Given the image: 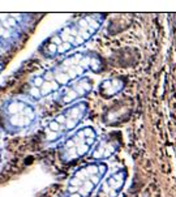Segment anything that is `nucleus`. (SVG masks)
<instances>
[{
    "label": "nucleus",
    "mask_w": 176,
    "mask_h": 197,
    "mask_svg": "<svg viewBox=\"0 0 176 197\" xmlns=\"http://www.w3.org/2000/svg\"><path fill=\"white\" fill-rule=\"evenodd\" d=\"M126 179V171L125 170H119L112 176L106 180V183L102 185L99 191L100 197H116L118 193L121 191L124 183Z\"/></svg>",
    "instance_id": "obj_1"
},
{
    "label": "nucleus",
    "mask_w": 176,
    "mask_h": 197,
    "mask_svg": "<svg viewBox=\"0 0 176 197\" xmlns=\"http://www.w3.org/2000/svg\"><path fill=\"white\" fill-rule=\"evenodd\" d=\"M118 140L113 141V140H108L104 141L97 147V149L93 152V158L94 159H100V158H108L116 152L118 149Z\"/></svg>",
    "instance_id": "obj_2"
},
{
    "label": "nucleus",
    "mask_w": 176,
    "mask_h": 197,
    "mask_svg": "<svg viewBox=\"0 0 176 197\" xmlns=\"http://www.w3.org/2000/svg\"><path fill=\"white\" fill-rule=\"evenodd\" d=\"M124 82L121 80H108V81H104L102 84V89L106 94L112 95L116 94L120 89H123Z\"/></svg>",
    "instance_id": "obj_3"
},
{
    "label": "nucleus",
    "mask_w": 176,
    "mask_h": 197,
    "mask_svg": "<svg viewBox=\"0 0 176 197\" xmlns=\"http://www.w3.org/2000/svg\"><path fill=\"white\" fill-rule=\"evenodd\" d=\"M71 80V77L68 76V73L65 72H59V73H55V81L58 82L59 85H64Z\"/></svg>",
    "instance_id": "obj_4"
},
{
    "label": "nucleus",
    "mask_w": 176,
    "mask_h": 197,
    "mask_svg": "<svg viewBox=\"0 0 176 197\" xmlns=\"http://www.w3.org/2000/svg\"><path fill=\"white\" fill-rule=\"evenodd\" d=\"M8 110H9V112H11V114L16 115L17 112H22V111H24L25 108H24V105H22V103L13 102V103H11V106H9Z\"/></svg>",
    "instance_id": "obj_5"
},
{
    "label": "nucleus",
    "mask_w": 176,
    "mask_h": 197,
    "mask_svg": "<svg viewBox=\"0 0 176 197\" xmlns=\"http://www.w3.org/2000/svg\"><path fill=\"white\" fill-rule=\"evenodd\" d=\"M89 149H90V146L87 144H80V145H77L76 146V150H77V155H84V154H86L87 152H89Z\"/></svg>",
    "instance_id": "obj_6"
},
{
    "label": "nucleus",
    "mask_w": 176,
    "mask_h": 197,
    "mask_svg": "<svg viewBox=\"0 0 176 197\" xmlns=\"http://www.w3.org/2000/svg\"><path fill=\"white\" fill-rule=\"evenodd\" d=\"M24 116H20V115H13L11 118V121L13 125H24Z\"/></svg>",
    "instance_id": "obj_7"
},
{
    "label": "nucleus",
    "mask_w": 176,
    "mask_h": 197,
    "mask_svg": "<svg viewBox=\"0 0 176 197\" xmlns=\"http://www.w3.org/2000/svg\"><path fill=\"white\" fill-rule=\"evenodd\" d=\"M52 92V86H51V82H45V85H43L42 87H41V94L42 95H47L48 93Z\"/></svg>",
    "instance_id": "obj_8"
},
{
    "label": "nucleus",
    "mask_w": 176,
    "mask_h": 197,
    "mask_svg": "<svg viewBox=\"0 0 176 197\" xmlns=\"http://www.w3.org/2000/svg\"><path fill=\"white\" fill-rule=\"evenodd\" d=\"M73 89L76 90L77 94H78V95H85V94H86V90H85V87L82 86L81 82H77V84L73 86Z\"/></svg>",
    "instance_id": "obj_9"
},
{
    "label": "nucleus",
    "mask_w": 176,
    "mask_h": 197,
    "mask_svg": "<svg viewBox=\"0 0 176 197\" xmlns=\"http://www.w3.org/2000/svg\"><path fill=\"white\" fill-rule=\"evenodd\" d=\"M65 73H68V76L71 77V79H76V77L78 76L77 72H76V68H74L73 65L69 67V68H65Z\"/></svg>",
    "instance_id": "obj_10"
},
{
    "label": "nucleus",
    "mask_w": 176,
    "mask_h": 197,
    "mask_svg": "<svg viewBox=\"0 0 176 197\" xmlns=\"http://www.w3.org/2000/svg\"><path fill=\"white\" fill-rule=\"evenodd\" d=\"M45 79L43 77H35L34 79V87H38V89H41V87L45 85Z\"/></svg>",
    "instance_id": "obj_11"
},
{
    "label": "nucleus",
    "mask_w": 176,
    "mask_h": 197,
    "mask_svg": "<svg viewBox=\"0 0 176 197\" xmlns=\"http://www.w3.org/2000/svg\"><path fill=\"white\" fill-rule=\"evenodd\" d=\"M76 125H77V120H74V119H72V118H68V120H67V123H65V128L73 129Z\"/></svg>",
    "instance_id": "obj_12"
},
{
    "label": "nucleus",
    "mask_w": 176,
    "mask_h": 197,
    "mask_svg": "<svg viewBox=\"0 0 176 197\" xmlns=\"http://www.w3.org/2000/svg\"><path fill=\"white\" fill-rule=\"evenodd\" d=\"M29 93H30V95H32L33 98H37V99L41 97V95H42V94H41V89H38V87H32Z\"/></svg>",
    "instance_id": "obj_13"
},
{
    "label": "nucleus",
    "mask_w": 176,
    "mask_h": 197,
    "mask_svg": "<svg viewBox=\"0 0 176 197\" xmlns=\"http://www.w3.org/2000/svg\"><path fill=\"white\" fill-rule=\"evenodd\" d=\"M71 47H72L71 43H63V45H60V46L58 47V51H59L60 54H63V52H65V51H68Z\"/></svg>",
    "instance_id": "obj_14"
},
{
    "label": "nucleus",
    "mask_w": 176,
    "mask_h": 197,
    "mask_svg": "<svg viewBox=\"0 0 176 197\" xmlns=\"http://www.w3.org/2000/svg\"><path fill=\"white\" fill-rule=\"evenodd\" d=\"M67 97H69L72 101H73V99H76V98L78 97V94H77V92L73 89V87H72V89H68V90H67Z\"/></svg>",
    "instance_id": "obj_15"
},
{
    "label": "nucleus",
    "mask_w": 176,
    "mask_h": 197,
    "mask_svg": "<svg viewBox=\"0 0 176 197\" xmlns=\"http://www.w3.org/2000/svg\"><path fill=\"white\" fill-rule=\"evenodd\" d=\"M43 79H45V81H47V82L55 81V73H52V72H46Z\"/></svg>",
    "instance_id": "obj_16"
},
{
    "label": "nucleus",
    "mask_w": 176,
    "mask_h": 197,
    "mask_svg": "<svg viewBox=\"0 0 176 197\" xmlns=\"http://www.w3.org/2000/svg\"><path fill=\"white\" fill-rule=\"evenodd\" d=\"M50 129L52 132H58L59 129H61V125L58 123V121H51L50 123Z\"/></svg>",
    "instance_id": "obj_17"
},
{
    "label": "nucleus",
    "mask_w": 176,
    "mask_h": 197,
    "mask_svg": "<svg viewBox=\"0 0 176 197\" xmlns=\"http://www.w3.org/2000/svg\"><path fill=\"white\" fill-rule=\"evenodd\" d=\"M65 147L67 149H73V147H76V142H74V140L73 138H69V140H67V142H65Z\"/></svg>",
    "instance_id": "obj_18"
},
{
    "label": "nucleus",
    "mask_w": 176,
    "mask_h": 197,
    "mask_svg": "<svg viewBox=\"0 0 176 197\" xmlns=\"http://www.w3.org/2000/svg\"><path fill=\"white\" fill-rule=\"evenodd\" d=\"M67 120H68V118H67L65 115H59L58 118H56V121H58L60 125H63V124L67 123Z\"/></svg>",
    "instance_id": "obj_19"
},
{
    "label": "nucleus",
    "mask_w": 176,
    "mask_h": 197,
    "mask_svg": "<svg viewBox=\"0 0 176 197\" xmlns=\"http://www.w3.org/2000/svg\"><path fill=\"white\" fill-rule=\"evenodd\" d=\"M51 43L52 45H55V46H60V45H63V41H61V38L60 37H52V41H51Z\"/></svg>",
    "instance_id": "obj_20"
},
{
    "label": "nucleus",
    "mask_w": 176,
    "mask_h": 197,
    "mask_svg": "<svg viewBox=\"0 0 176 197\" xmlns=\"http://www.w3.org/2000/svg\"><path fill=\"white\" fill-rule=\"evenodd\" d=\"M58 136H59V134L56 133V132H52V131H51L50 133H47V138L50 140V141H54V140H56V138H58Z\"/></svg>",
    "instance_id": "obj_21"
},
{
    "label": "nucleus",
    "mask_w": 176,
    "mask_h": 197,
    "mask_svg": "<svg viewBox=\"0 0 176 197\" xmlns=\"http://www.w3.org/2000/svg\"><path fill=\"white\" fill-rule=\"evenodd\" d=\"M1 26H3L4 29H6V28H7V29H9V28H11V25L8 24V21H6V20H3V21H1Z\"/></svg>",
    "instance_id": "obj_22"
},
{
    "label": "nucleus",
    "mask_w": 176,
    "mask_h": 197,
    "mask_svg": "<svg viewBox=\"0 0 176 197\" xmlns=\"http://www.w3.org/2000/svg\"><path fill=\"white\" fill-rule=\"evenodd\" d=\"M7 35V30L3 26H0V37H6Z\"/></svg>",
    "instance_id": "obj_23"
},
{
    "label": "nucleus",
    "mask_w": 176,
    "mask_h": 197,
    "mask_svg": "<svg viewBox=\"0 0 176 197\" xmlns=\"http://www.w3.org/2000/svg\"><path fill=\"white\" fill-rule=\"evenodd\" d=\"M51 86H52V90L59 89V84H58L56 81H51Z\"/></svg>",
    "instance_id": "obj_24"
},
{
    "label": "nucleus",
    "mask_w": 176,
    "mask_h": 197,
    "mask_svg": "<svg viewBox=\"0 0 176 197\" xmlns=\"http://www.w3.org/2000/svg\"><path fill=\"white\" fill-rule=\"evenodd\" d=\"M48 48H50V51H51V52H55V51H56V48H58V46H55V45H52V43H50V46H48Z\"/></svg>",
    "instance_id": "obj_25"
},
{
    "label": "nucleus",
    "mask_w": 176,
    "mask_h": 197,
    "mask_svg": "<svg viewBox=\"0 0 176 197\" xmlns=\"http://www.w3.org/2000/svg\"><path fill=\"white\" fill-rule=\"evenodd\" d=\"M8 24L11 25V26H14V25H16V20L12 19V17H9V19H8Z\"/></svg>",
    "instance_id": "obj_26"
},
{
    "label": "nucleus",
    "mask_w": 176,
    "mask_h": 197,
    "mask_svg": "<svg viewBox=\"0 0 176 197\" xmlns=\"http://www.w3.org/2000/svg\"><path fill=\"white\" fill-rule=\"evenodd\" d=\"M61 101H63L64 103H69L72 99H71V98H69V97H67V95H64V97H63V99H61Z\"/></svg>",
    "instance_id": "obj_27"
},
{
    "label": "nucleus",
    "mask_w": 176,
    "mask_h": 197,
    "mask_svg": "<svg viewBox=\"0 0 176 197\" xmlns=\"http://www.w3.org/2000/svg\"><path fill=\"white\" fill-rule=\"evenodd\" d=\"M69 197H81V196H80L78 193H73V194H71V196H69Z\"/></svg>",
    "instance_id": "obj_28"
},
{
    "label": "nucleus",
    "mask_w": 176,
    "mask_h": 197,
    "mask_svg": "<svg viewBox=\"0 0 176 197\" xmlns=\"http://www.w3.org/2000/svg\"><path fill=\"white\" fill-rule=\"evenodd\" d=\"M0 26H1V21H0Z\"/></svg>",
    "instance_id": "obj_29"
}]
</instances>
